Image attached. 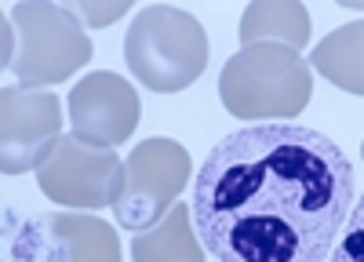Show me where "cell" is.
I'll return each instance as SVG.
<instances>
[{"mask_svg": "<svg viewBox=\"0 0 364 262\" xmlns=\"http://www.w3.org/2000/svg\"><path fill=\"white\" fill-rule=\"evenodd\" d=\"M193 164L190 153L182 150L175 138H146L139 142L132 157L124 160V182L113 200V215L120 226L135 233L161 222L175 197L190 186Z\"/></svg>", "mask_w": 364, "mask_h": 262, "instance_id": "5", "label": "cell"}, {"mask_svg": "<svg viewBox=\"0 0 364 262\" xmlns=\"http://www.w3.org/2000/svg\"><path fill=\"white\" fill-rule=\"evenodd\" d=\"M124 182V160L113 146L87 142L80 135H63L55 142L48 160L37 168V186L58 208H113V200Z\"/></svg>", "mask_w": 364, "mask_h": 262, "instance_id": "6", "label": "cell"}, {"mask_svg": "<svg viewBox=\"0 0 364 262\" xmlns=\"http://www.w3.org/2000/svg\"><path fill=\"white\" fill-rule=\"evenodd\" d=\"M22 255H41L44 262H120L117 229L91 212H48L26 222L18 248Z\"/></svg>", "mask_w": 364, "mask_h": 262, "instance_id": "9", "label": "cell"}, {"mask_svg": "<svg viewBox=\"0 0 364 262\" xmlns=\"http://www.w3.org/2000/svg\"><path fill=\"white\" fill-rule=\"evenodd\" d=\"M310 66L350 95H364V18L346 22L310 51Z\"/></svg>", "mask_w": 364, "mask_h": 262, "instance_id": "12", "label": "cell"}, {"mask_svg": "<svg viewBox=\"0 0 364 262\" xmlns=\"http://www.w3.org/2000/svg\"><path fill=\"white\" fill-rule=\"evenodd\" d=\"M124 62L149 92L175 95L204 73L208 33L190 11L149 4L132 18V29L124 33Z\"/></svg>", "mask_w": 364, "mask_h": 262, "instance_id": "3", "label": "cell"}, {"mask_svg": "<svg viewBox=\"0 0 364 262\" xmlns=\"http://www.w3.org/2000/svg\"><path fill=\"white\" fill-rule=\"evenodd\" d=\"M219 95L237 121H291L314 99V66L295 48L248 44L223 66Z\"/></svg>", "mask_w": 364, "mask_h": 262, "instance_id": "2", "label": "cell"}, {"mask_svg": "<svg viewBox=\"0 0 364 262\" xmlns=\"http://www.w3.org/2000/svg\"><path fill=\"white\" fill-rule=\"evenodd\" d=\"M190 204H171V212L149 229L135 233L132 262H204V244L190 229Z\"/></svg>", "mask_w": 364, "mask_h": 262, "instance_id": "10", "label": "cell"}, {"mask_svg": "<svg viewBox=\"0 0 364 262\" xmlns=\"http://www.w3.org/2000/svg\"><path fill=\"white\" fill-rule=\"evenodd\" d=\"M240 48L248 44H284V48H306L310 40V11L295 0H259L248 4L240 15Z\"/></svg>", "mask_w": 364, "mask_h": 262, "instance_id": "11", "label": "cell"}, {"mask_svg": "<svg viewBox=\"0 0 364 262\" xmlns=\"http://www.w3.org/2000/svg\"><path fill=\"white\" fill-rule=\"evenodd\" d=\"M70 11L84 22V26H91V29H99V26H109V22H117L120 15L128 11V4L124 0H113V4H70Z\"/></svg>", "mask_w": 364, "mask_h": 262, "instance_id": "14", "label": "cell"}, {"mask_svg": "<svg viewBox=\"0 0 364 262\" xmlns=\"http://www.w3.org/2000/svg\"><path fill=\"white\" fill-rule=\"evenodd\" d=\"M343 8H353V11H364V0H343Z\"/></svg>", "mask_w": 364, "mask_h": 262, "instance_id": "15", "label": "cell"}, {"mask_svg": "<svg viewBox=\"0 0 364 262\" xmlns=\"http://www.w3.org/2000/svg\"><path fill=\"white\" fill-rule=\"evenodd\" d=\"M11 22L18 29V48L8 70L26 87L63 84L91 62V37L66 4H15Z\"/></svg>", "mask_w": 364, "mask_h": 262, "instance_id": "4", "label": "cell"}, {"mask_svg": "<svg viewBox=\"0 0 364 262\" xmlns=\"http://www.w3.org/2000/svg\"><path fill=\"white\" fill-rule=\"evenodd\" d=\"M63 138V106L44 87L8 84L0 95V168L4 175L33 171Z\"/></svg>", "mask_w": 364, "mask_h": 262, "instance_id": "7", "label": "cell"}, {"mask_svg": "<svg viewBox=\"0 0 364 262\" xmlns=\"http://www.w3.org/2000/svg\"><path fill=\"white\" fill-rule=\"evenodd\" d=\"M139 92L109 70L87 73L70 92V124L73 135L99 142V146H124L139 128Z\"/></svg>", "mask_w": 364, "mask_h": 262, "instance_id": "8", "label": "cell"}, {"mask_svg": "<svg viewBox=\"0 0 364 262\" xmlns=\"http://www.w3.org/2000/svg\"><path fill=\"white\" fill-rule=\"evenodd\" d=\"M360 157H364V142H360Z\"/></svg>", "mask_w": 364, "mask_h": 262, "instance_id": "16", "label": "cell"}, {"mask_svg": "<svg viewBox=\"0 0 364 262\" xmlns=\"http://www.w3.org/2000/svg\"><path fill=\"white\" fill-rule=\"evenodd\" d=\"M331 262H364V193L353 200V208L343 222V233L336 248H331Z\"/></svg>", "mask_w": 364, "mask_h": 262, "instance_id": "13", "label": "cell"}, {"mask_svg": "<svg viewBox=\"0 0 364 262\" xmlns=\"http://www.w3.org/2000/svg\"><path fill=\"white\" fill-rule=\"evenodd\" d=\"M353 208L336 138L291 121L245 124L193 175V229L219 262H328Z\"/></svg>", "mask_w": 364, "mask_h": 262, "instance_id": "1", "label": "cell"}]
</instances>
